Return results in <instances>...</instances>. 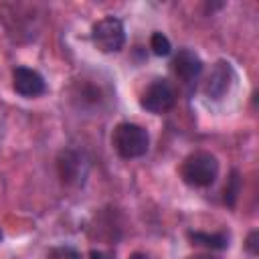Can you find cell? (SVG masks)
Wrapping results in <instances>:
<instances>
[{"label":"cell","mask_w":259,"mask_h":259,"mask_svg":"<svg viewBox=\"0 0 259 259\" xmlns=\"http://www.w3.org/2000/svg\"><path fill=\"white\" fill-rule=\"evenodd\" d=\"M180 176L186 184L194 188H206L219 176V160L210 152H202V150L192 152L190 156L184 158Z\"/></svg>","instance_id":"obj_1"},{"label":"cell","mask_w":259,"mask_h":259,"mask_svg":"<svg viewBox=\"0 0 259 259\" xmlns=\"http://www.w3.org/2000/svg\"><path fill=\"white\" fill-rule=\"evenodd\" d=\"M111 144H113L115 152H117L121 158H125V160L142 158V156L148 152L150 136H148V132H146L142 125L130 123V121H121V123H117L115 130H113Z\"/></svg>","instance_id":"obj_2"},{"label":"cell","mask_w":259,"mask_h":259,"mask_svg":"<svg viewBox=\"0 0 259 259\" xmlns=\"http://www.w3.org/2000/svg\"><path fill=\"white\" fill-rule=\"evenodd\" d=\"M91 40L103 53L119 51L125 42V30H123L121 20L115 16H105V18L97 20L91 28Z\"/></svg>","instance_id":"obj_3"},{"label":"cell","mask_w":259,"mask_h":259,"mask_svg":"<svg viewBox=\"0 0 259 259\" xmlns=\"http://www.w3.org/2000/svg\"><path fill=\"white\" fill-rule=\"evenodd\" d=\"M57 170H59V176L65 184L69 186H79L85 182L87 178V172H89V160L83 152L79 150H73V148H67L59 154L57 158Z\"/></svg>","instance_id":"obj_4"},{"label":"cell","mask_w":259,"mask_h":259,"mask_svg":"<svg viewBox=\"0 0 259 259\" xmlns=\"http://www.w3.org/2000/svg\"><path fill=\"white\" fill-rule=\"evenodd\" d=\"M140 103L150 113H164V111L174 107L176 91H174V87L166 79H156V81H152L146 87V91L142 93Z\"/></svg>","instance_id":"obj_5"},{"label":"cell","mask_w":259,"mask_h":259,"mask_svg":"<svg viewBox=\"0 0 259 259\" xmlns=\"http://www.w3.org/2000/svg\"><path fill=\"white\" fill-rule=\"evenodd\" d=\"M235 81V71H233V65L229 61H219L212 69V73L208 75L206 79V85H204V93L210 97V99H223L231 85Z\"/></svg>","instance_id":"obj_6"},{"label":"cell","mask_w":259,"mask_h":259,"mask_svg":"<svg viewBox=\"0 0 259 259\" xmlns=\"http://www.w3.org/2000/svg\"><path fill=\"white\" fill-rule=\"evenodd\" d=\"M12 83H14V91L22 97H36L45 93L42 75L28 67H16L12 73Z\"/></svg>","instance_id":"obj_7"},{"label":"cell","mask_w":259,"mask_h":259,"mask_svg":"<svg viewBox=\"0 0 259 259\" xmlns=\"http://www.w3.org/2000/svg\"><path fill=\"white\" fill-rule=\"evenodd\" d=\"M172 71L182 83H192L202 71V61L194 51L182 49L172 59Z\"/></svg>","instance_id":"obj_8"},{"label":"cell","mask_w":259,"mask_h":259,"mask_svg":"<svg viewBox=\"0 0 259 259\" xmlns=\"http://www.w3.org/2000/svg\"><path fill=\"white\" fill-rule=\"evenodd\" d=\"M188 237L194 243L204 245V247H210V249H225L229 245V237L225 233H212V235H208V233H200V231H196V233L190 231Z\"/></svg>","instance_id":"obj_9"},{"label":"cell","mask_w":259,"mask_h":259,"mask_svg":"<svg viewBox=\"0 0 259 259\" xmlns=\"http://www.w3.org/2000/svg\"><path fill=\"white\" fill-rule=\"evenodd\" d=\"M150 49H152L156 55L166 57V55L170 53L172 45H170V40H168V36H166V34H162V32H154V34H152V38H150Z\"/></svg>","instance_id":"obj_10"},{"label":"cell","mask_w":259,"mask_h":259,"mask_svg":"<svg viewBox=\"0 0 259 259\" xmlns=\"http://www.w3.org/2000/svg\"><path fill=\"white\" fill-rule=\"evenodd\" d=\"M239 194V174L233 172V178H231V184L225 188V200L229 204H235V198Z\"/></svg>","instance_id":"obj_11"},{"label":"cell","mask_w":259,"mask_h":259,"mask_svg":"<svg viewBox=\"0 0 259 259\" xmlns=\"http://www.w3.org/2000/svg\"><path fill=\"white\" fill-rule=\"evenodd\" d=\"M51 255H59L61 259H81V255H79L75 249H71V247H61V249H55Z\"/></svg>","instance_id":"obj_12"},{"label":"cell","mask_w":259,"mask_h":259,"mask_svg":"<svg viewBox=\"0 0 259 259\" xmlns=\"http://www.w3.org/2000/svg\"><path fill=\"white\" fill-rule=\"evenodd\" d=\"M255 237H257V231H253V233L249 235V239H247V249H249L253 255L257 253V247H255Z\"/></svg>","instance_id":"obj_13"},{"label":"cell","mask_w":259,"mask_h":259,"mask_svg":"<svg viewBox=\"0 0 259 259\" xmlns=\"http://www.w3.org/2000/svg\"><path fill=\"white\" fill-rule=\"evenodd\" d=\"M91 259H113L111 255H105L101 251H91Z\"/></svg>","instance_id":"obj_14"},{"label":"cell","mask_w":259,"mask_h":259,"mask_svg":"<svg viewBox=\"0 0 259 259\" xmlns=\"http://www.w3.org/2000/svg\"><path fill=\"white\" fill-rule=\"evenodd\" d=\"M0 241H2V231H0Z\"/></svg>","instance_id":"obj_15"}]
</instances>
